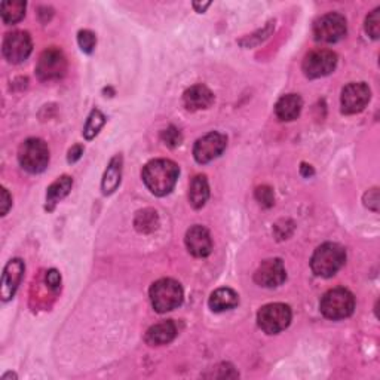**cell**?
<instances>
[{"label": "cell", "mask_w": 380, "mask_h": 380, "mask_svg": "<svg viewBox=\"0 0 380 380\" xmlns=\"http://www.w3.org/2000/svg\"><path fill=\"white\" fill-rule=\"evenodd\" d=\"M179 165L170 159H155L146 163L141 177L146 188L156 197H165L171 193L179 180Z\"/></svg>", "instance_id": "obj_1"}, {"label": "cell", "mask_w": 380, "mask_h": 380, "mask_svg": "<svg viewBox=\"0 0 380 380\" xmlns=\"http://www.w3.org/2000/svg\"><path fill=\"white\" fill-rule=\"evenodd\" d=\"M346 263V251L342 245L336 242H325L315 250L311 268L316 276L332 278Z\"/></svg>", "instance_id": "obj_2"}, {"label": "cell", "mask_w": 380, "mask_h": 380, "mask_svg": "<svg viewBox=\"0 0 380 380\" xmlns=\"http://www.w3.org/2000/svg\"><path fill=\"white\" fill-rule=\"evenodd\" d=\"M183 289L176 280L162 278L150 287V302L153 309L159 314L177 309L183 303Z\"/></svg>", "instance_id": "obj_3"}, {"label": "cell", "mask_w": 380, "mask_h": 380, "mask_svg": "<svg viewBox=\"0 0 380 380\" xmlns=\"http://www.w3.org/2000/svg\"><path fill=\"white\" fill-rule=\"evenodd\" d=\"M321 314L328 320L338 321L351 316L355 309V297L346 289L328 290L320 303Z\"/></svg>", "instance_id": "obj_4"}, {"label": "cell", "mask_w": 380, "mask_h": 380, "mask_svg": "<svg viewBox=\"0 0 380 380\" xmlns=\"http://www.w3.org/2000/svg\"><path fill=\"white\" fill-rule=\"evenodd\" d=\"M18 161L27 172L39 174L46 170L49 163L48 145L40 138H28L18 149Z\"/></svg>", "instance_id": "obj_5"}, {"label": "cell", "mask_w": 380, "mask_h": 380, "mask_svg": "<svg viewBox=\"0 0 380 380\" xmlns=\"http://www.w3.org/2000/svg\"><path fill=\"white\" fill-rule=\"evenodd\" d=\"M291 309L284 303L264 305L257 314V324L266 334H278L291 324Z\"/></svg>", "instance_id": "obj_6"}, {"label": "cell", "mask_w": 380, "mask_h": 380, "mask_svg": "<svg viewBox=\"0 0 380 380\" xmlns=\"http://www.w3.org/2000/svg\"><path fill=\"white\" fill-rule=\"evenodd\" d=\"M347 33L346 18L338 12H328L318 18L314 24V36L316 42L336 44Z\"/></svg>", "instance_id": "obj_7"}, {"label": "cell", "mask_w": 380, "mask_h": 380, "mask_svg": "<svg viewBox=\"0 0 380 380\" xmlns=\"http://www.w3.org/2000/svg\"><path fill=\"white\" fill-rule=\"evenodd\" d=\"M67 60L64 54L55 46L45 49L39 57L36 66V75L42 82L58 80L66 75Z\"/></svg>", "instance_id": "obj_8"}, {"label": "cell", "mask_w": 380, "mask_h": 380, "mask_svg": "<svg viewBox=\"0 0 380 380\" xmlns=\"http://www.w3.org/2000/svg\"><path fill=\"white\" fill-rule=\"evenodd\" d=\"M337 66V55L330 49H316L303 60V73L307 79H320L332 75Z\"/></svg>", "instance_id": "obj_9"}, {"label": "cell", "mask_w": 380, "mask_h": 380, "mask_svg": "<svg viewBox=\"0 0 380 380\" xmlns=\"http://www.w3.org/2000/svg\"><path fill=\"white\" fill-rule=\"evenodd\" d=\"M370 98H372V91H370L368 85L364 82H352V84H347L341 97V105H342V113L345 115H356V113L363 111Z\"/></svg>", "instance_id": "obj_10"}, {"label": "cell", "mask_w": 380, "mask_h": 380, "mask_svg": "<svg viewBox=\"0 0 380 380\" xmlns=\"http://www.w3.org/2000/svg\"><path fill=\"white\" fill-rule=\"evenodd\" d=\"M3 57L12 64H19L28 58L33 51L32 37L27 32L8 33L3 39Z\"/></svg>", "instance_id": "obj_11"}, {"label": "cell", "mask_w": 380, "mask_h": 380, "mask_svg": "<svg viewBox=\"0 0 380 380\" xmlns=\"http://www.w3.org/2000/svg\"><path fill=\"white\" fill-rule=\"evenodd\" d=\"M228 146V138L220 132H210L194 143L193 156L198 163H208L217 159Z\"/></svg>", "instance_id": "obj_12"}, {"label": "cell", "mask_w": 380, "mask_h": 380, "mask_svg": "<svg viewBox=\"0 0 380 380\" xmlns=\"http://www.w3.org/2000/svg\"><path fill=\"white\" fill-rule=\"evenodd\" d=\"M287 271L281 259H268L254 273V281L264 289H276L285 282Z\"/></svg>", "instance_id": "obj_13"}, {"label": "cell", "mask_w": 380, "mask_h": 380, "mask_svg": "<svg viewBox=\"0 0 380 380\" xmlns=\"http://www.w3.org/2000/svg\"><path fill=\"white\" fill-rule=\"evenodd\" d=\"M24 271H26V266L21 259H14L5 266L3 275H2V284H0L2 285L0 287V296H2L3 302L11 300L15 296L18 285L21 284Z\"/></svg>", "instance_id": "obj_14"}, {"label": "cell", "mask_w": 380, "mask_h": 380, "mask_svg": "<svg viewBox=\"0 0 380 380\" xmlns=\"http://www.w3.org/2000/svg\"><path fill=\"white\" fill-rule=\"evenodd\" d=\"M184 242H186L188 250L194 257H208L212 251V241H211V235L210 232L203 228V226H192V228L186 232V238H184Z\"/></svg>", "instance_id": "obj_15"}, {"label": "cell", "mask_w": 380, "mask_h": 380, "mask_svg": "<svg viewBox=\"0 0 380 380\" xmlns=\"http://www.w3.org/2000/svg\"><path fill=\"white\" fill-rule=\"evenodd\" d=\"M183 101L188 110H203L214 102V94L205 85H193L183 94Z\"/></svg>", "instance_id": "obj_16"}, {"label": "cell", "mask_w": 380, "mask_h": 380, "mask_svg": "<svg viewBox=\"0 0 380 380\" xmlns=\"http://www.w3.org/2000/svg\"><path fill=\"white\" fill-rule=\"evenodd\" d=\"M176 336H177V325L174 321L168 320V321L152 325L146 333L145 341L150 346H162V345L171 343L174 338H176Z\"/></svg>", "instance_id": "obj_17"}, {"label": "cell", "mask_w": 380, "mask_h": 380, "mask_svg": "<svg viewBox=\"0 0 380 380\" xmlns=\"http://www.w3.org/2000/svg\"><path fill=\"white\" fill-rule=\"evenodd\" d=\"M303 107V100L297 94H287L281 97L275 106V115L280 120L290 122L300 116Z\"/></svg>", "instance_id": "obj_18"}, {"label": "cell", "mask_w": 380, "mask_h": 380, "mask_svg": "<svg viewBox=\"0 0 380 380\" xmlns=\"http://www.w3.org/2000/svg\"><path fill=\"white\" fill-rule=\"evenodd\" d=\"M239 303V296L235 290L228 289V287H223V289L215 290L210 297V307L214 312H224L230 311L233 307L238 306Z\"/></svg>", "instance_id": "obj_19"}, {"label": "cell", "mask_w": 380, "mask_h": 380, "mask_svg": "<svg viewBox=\"0 0 380 380\" xmlns=\"http://www.w3.org/2000/svg\"><path fill=\"white\" fill-rule=\"evenodd\" d=\"M71 186H73V180L69 176L60 177L51 184L46 192V210L53 211L55 208V205L70 193Z\"/></svg>", "instance_id": "obj_20"}, {"label": "cell", "mask_w": 380, "mask_h": 380, "mask_svg": "<svg viewBox=\"0 0 380 380\" xmlns=\"http://www.w3.org/2000/svg\"><path fill=\"white\" fill-rule=\"evenodd\" d=\"M120 177H122V156L116 155L109 162L105 177H102V181H101L102 194H111L115 192L120 184Z\"/></svg>", "instance_id": "obj_21"}, {"label": "cell", "mask_w": 380, "mask_h": 380, "mask_svg": "<svg viewBox=\"0 0 380 380\" xmlns=\"http://www.w3.org/2000/svg\"><path fill=\"white\" fill-rule=\"evenodd\" d=\"M210 198V186L205 176H194L189 188V201L194 210H201Z\"/></svg>", "instance_id": "obj_22"}, {"label": "cell", "mask_w": 380, "mask_h": 380, "mask_svg": "<svg viewBox=\"0 0 380 380\" xmlns=\"http://www.w3.org/2000/svg\"><path fill=\"white\" fill-rule=\"evenodd\" d=\"M134 226L140 233H152L158 229L159 217L158 212L152 208L141 210L137 212L134 219Z\"/></svg>", "instance_id": "obj_23"}, {"label": "cell", "mask_w": 380, "mask_h": 380, "mask_svg": "<svg viewBox=\"0 0 380 380\" xmlns=\"http://www.w3.org/2000/svg\"><path fill=\"white\" fill-rule=\"evenodd\" d=\"M26 15V2L21 0H11L2 3V19L5 24H15L21 21Z\"/></svg>", "instance_id": "obj_24"}, {"label": "cell", "mask_w": 380, "mask_h": 380, "mask_svg": "<svg viewBox=\"0 0 380 380\" xmlns=\"http://www.w3.org/2000/svg\"><path fill=\"white\" fill-rule=\"evenodd\" d=\"M106 123V116L102 115V113L98 110V109H94L91 111L89 118L87 119V123H85V128H84V136L87 140H92L94 138L100 129L105 127Z\"/></svg>", "instance_id": "obj_25"}, {"label": "cell", "mask_w": 380, "mask_h": 380, "mask_svg": "<svg viewBox=\"0 0 380 380\" xmlns=\"http://www.w3.org/2000/svg\"><path fill=\"white\" fill-rule=\"evenodd\" d=\"M273 28H275V21H269L262 30H259L257 33H254L251 36H246L245 39L239 40V45L244 46V48H250V46H254V45H259V44L263 42V40H266L272 35Z\"/></svg>", "instance_id": "obj_26"}, {"label": "cell", "mask_w": 380, "mask_h": 380, "mask_svg": "<svg viewBox=\"0 0 380 380\" xmlns=\"http://www.w3.org/2000/svg\"><path fill=\"white\" fill-rule=\"evenodd\" d=\"M365 32L367 35L377 40L380 36V9L376 8L374 11L365 18Z\"/></svg>", "instance_id": "obj_27"}, {"label": "cell", "mask_w": 380, "mask_h": 380, "mask_svg": "<svg viewBox=\"0 0 380 380\" xmlns=\"http://www.w3.org/2000/svg\"><path fill=\"white\" fill-rule=\"evenodd\" d=\"M78 44L85 54H91L97 45V37L89 30H80L78 35Z\"/></svg>", "instance_id": "obj_28"}, {"label": "cell", "mask_w": 380, "mask_h": 380, "mask_svg": "<svg viewBox=\"0 0 380 380\" xmlns=\"http://www.w3.org/2000/svg\"><path fill=\"white\" fill-rule=\"evenodd\" d=\"M161 138H162V141L165 143V145H167L168 147H171V149L180 146L181 143H183V136H181L180 129L176 128V127H172V125L168 127L167 129H163V131H162Z\"/></svg>", "instance_id": "obj_29"}, {"label": "cell", "mask_w": 380, "mask_h": 380, "mask_svg": "<svg viewBox=\"0 0 380 380\" xmlns=\"http://www.w3.org/2000/svg\"><path fill=\"white\" fill-rule=\"evenodd\" d=\"M255 199L259 201L262 207L271 208L275 202L273 190L269 186H260V188H257V190H255Z\"/></svg>", "instance_id": "obj_30"}, {"label": "cell", "mask_w": 380, "mask_h": 380, "mask_svg": "<svg viewBox=\"0 0 380 380\" xmlns=\"http://www.w3.org/2000/svg\"><path fill=\"white\" fill-rule=\"evenodd\" d=\"M364 202H365V207L368 210L377 212L379 211V190L377 189L368 190L364 197Z\"/></svg>", "instance_id": "obj_31"}, {"label": "cell", "mask_w": 380, "mask_h": 380, "mask_svg": "<svg viewBox=\"0 0 380 380\" xmlns=\"http://www.w3.org/2000/svg\"><path fill=\"white\" fill-rule=\"evenodd\" d=\"M46 284L49 285V289L58 290L60 285H61V275H60V272L55 271V269L49 271L46 273Z\"/></svg>", "instance_id": "obj_32"}, {"label": "cell", "mask_w": 380, "mask_h": 380, "mask_svg": "<svg viewBox=\"0 0 380 380\" xmlns=\"http://www.w3.org/2000/svg\"><path fill=\"white\" fill-rule=\"evenodd\" d=\"M82 155H84V146L76 145V146H73L69 150L67 161H69V163H75L82 158Z\"/></svg>", "instance_id": "obj_33"}, {"label": "cell", "mask_w": 380, "mask_h": 380, "mask_svg": "<svg viewBox=\"0 0 380 380\" xmlns=\"http://www.w3.org/2000/svg\"><path fill=\"white\" fill-rule=\"evenodd\" d=\"M12 205V199L9 197V193L5 188H2V215H6V212L9 211Z\"/></svg>", "instance_id": "obj_34"}, {"label": "cell", "mask_w": 380, "mask_h": 380, "mask_svg": "<svg viewBox=\"0 0 380 380\" xmlns=\"http://www.w3.org/2000/svg\"><path fill=\"white\" fill-rule=\"evenodd\" d=\"M300 172H302L303 177H311V176H314L315 171H314V168L311 165H307V163H302Z\"/></svg>", "instance_id": "obj_35"}, {"label": "cell", "mask_w": 380, "mask_h": 380, "mask_svg": "<svg viewBox=\"0 0 380 380\" xmlns=\"http://www.w3.org/2000/svg\"><path fill=\"white\" fill-rule=\"evenodd\" d=\"M211 3L210 2H205V3H198V2H193V8L197 9V12H205V9H207Z\"/></svg>", "instance_id": "obj_36"}]
</instances>
